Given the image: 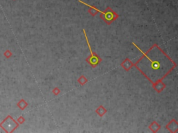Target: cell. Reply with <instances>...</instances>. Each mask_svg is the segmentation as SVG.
I'll use <instances>...</instances> for the list:
<instances>
[{"label":"cell","mask_w":178,"mask_h":133,"mask_svg":"<svg viewBox=\"0 0 178 133\" xmlns=\"http://www.w3.org/2000/svg\"><path fill=\"white\" fill-rule=\"evenodd\" d=\"M132 44L143 54L141 59L134 63V66L152 84L162 81L177 66V64L157 44H154L145 53L135 43L132 42Z\"/></svg>","instance_id":"6da1fadb"},{"label":"cell","mask_w":178,"mask_h":133,"mask_svg":"<svg viewBox=\"0 0 178 133\" xmlns=\"http://www.w3.org/2000/svg\"><path fill=\"white\" fill-rule=\"evenodd\" d=\"M83 32L84 36H85V38H86V42H87V44H88V46L89 51H90V53H91V55L86 58V61L87 62V63L89 64L91 66H92L93 68H95V67H96V66L98 65L101 62L102 59L99 57L95 53H93V52L92 49H91V46L90 45L89 40L88 38V37H87V34H86L85 29H83Z\"/></svg>","instance_id":"7a4b0ae2"},{"label":"cell","mask_w":178,"mask_h":133,"mask_svg":"<svg viewBox=\"0 0 178 133\" xmlns=\"http://www.w3.org/2000/svg\"><path fill=\"white\" fill-rule=\"evenodd\" d=\"M98 12L101 13L100 18L108 25H110L113 22L115 21L118 18V15L109 7L107 8L105 12H102L98 10Z\"/></svg>","instance_id":"3957f363"},{"label":"cell","mask_w":178,"mask_h":133,"mask_svg":"<svg viewBox=\"0 0 178 133\" xmlns=\"http://www.w3.org/2000/svg\"><path fill=\"white\" fill-rule=\"evenodd\" d=\"M167 130L171 133H177L178 132V123L175 119H172L170 121L168 124L166 126Z\"/></svg>","instance_id":"277c9868"},{"label":"cell","mask_w":178,"mask_h":133,"mask_svg":"<svg viewBox=\"0 0 178 133\" xmlns=\"http://www.w3.org/2000/svg\"><path fill=\"white\" fill-rule=\"evenodd\" d=\"M134 65V63L132 62V60H130L129 58H126L125 60L123 61V62L121 63L120 66L123 67L124 70L128 72L129 70L132 69V67Z\"/></svg>","instance_id":"5b68a950"},{"label":"cell","mask_w":178,"mask_h":133,"mask_svg":"<svg viewBox=\"0 0 178 133\" xmlns=\"http://www.w3.org/2000/svg\"><path fill=\"white\" fill-rule=\"evenodd\" d=\"M152 88L158 93H161L166 88V85L162 81H158L152 84Z\"/></svg>","instance_id":"8992f818"},{"label":"cell","mask_w":178,"mask_h":133,"mask_svg":"<svg viewBox=\"0 0 178 133\" xmlns=\"http://www.w3.org/2000/svg\"><path fill=\"white\" fill-rule=\"evenodd\" d=\"M161 126L158 123H157L156 121L152 122V123L149 126V129L154 133L157 132L161 129Z\"/></svg>","instance_id":"52a82bcc"},{"label":"cell","mask_w":178,"mask_h":133,"mask_svg":"<svg viewBox=\"0 0 178 133\" xmlns=\"http://www.w3.org/2000/svg\"><path fill=\"white\" fill-rule=\"evenodd\" d=\"M107 110L105 109L102 106H99L98 108L95 110V113L98 115L99 116H100V117H103L104 115L107 113Z\"/></svg>","instance_id":"ba28073f"},{"label":"cell","mask_w":178,"mask_h":133,"mask_svg":"<svg viewBox=\"0 0 178 133\" xmlns=\"http://www.w3.org/2000/svg\"><path fill=\"white\" fill-rule=\"evenodd\" d=\"M77 82H78L81 85H86V83L88 82V80L84 76H81L79 78H78V80H77Z\"/></svg>","instance_id":"9c48e42d"},{"label":"cell","mask_w":178,"mask_h":133,"mask_svg":"<svg viewBox=\"0 0 178 133\" xmlns=\"http://www.w3.org/2000/svg\"><path fill=\"white\" fill-rule=\"evenodd\" d=\"M28 106V103L25 101V100H21L18 103V106L21 110H25Z\"/></svg>","instance_id":"30bf717a"},{"label":"cell","mask_w":178,"mask_h":133,"mask_svg":"<svg viewBox=\"0 0 178 133\" xmlns=\"http://www.w3.org/2000/svg\"><path fill=\"white\" fill-rule=\"evenodd\" d=\"M52 93L54 94V95H55V96H58V94L61 93V90H59V88H56L52 90Z\"/></svg>","instance_id":"8fae6325"},{"label":"cell","mask_w":178,"mask_h":133,"mask_svg":"<svg viewBox=\"0 0 178 133\" xmlns=\"http://www.w3.org/2000/svg\"><path fill=\"white\" fill-rule=\"evenodd\" d=\"M25 118H23L22 116H20V118L18 119V123L19 124H23L24 122H25Z\"/></svg>","instance_id":"7c38bea8"},{"label":"cell","mask_w":178,"mask_h":133,"mask_svg":"<svg viewBox=\"0 0 178 133\" xmlns=\"http://www.w3.org/2000/svg\"><path fill=\"white\" fill-rule=\"evenodd\" d=\"M5 55H6V56L7 58H9L11 56V54L10 53V52H9V51H7V52H6V54H5Z\"/></svg>","instance_id":"4fadbf2b"}]
</instances>
